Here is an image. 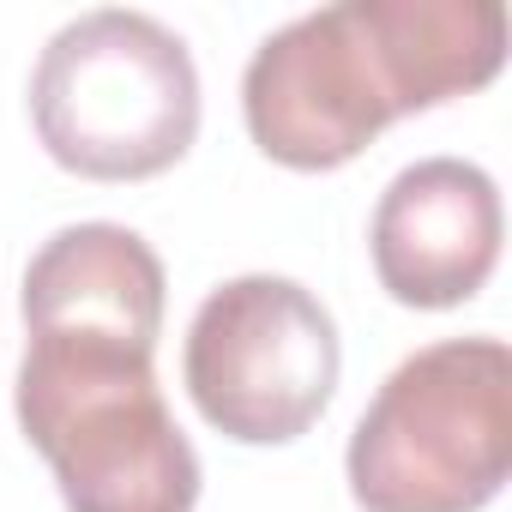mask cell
Wrapping results in <instances>:
<instances>
[{
  "label": "cell",
  "instance_id": "obj_2",
  "mask_svg": "<svg viewBox=\"0 0 512 512\" xmlns=\"http://www.w3.org/2000/svg\"><path fill=\"white\" fill-rule=\"evenodd\" d=\"M13 410L49 458L67 512H193L199 452L163 404L151 350L25 332Z\"/></svg>",
  "mask_w": 512,
  "mask_h": 512
},
{
  "label": "cell",
  "instance_id": "obj_7",
  "mask_svg": "<svg viewBox=\"0 0 512 512\" xmlns=\"http://www.w3.org/2000/svg\"><path fill=\"white\" fill-rule=\"evenodd\" d=\"M163 260L127 223H67L25 266L19 314L25 332L115 338L157 356L163 332Z\"/></svg>",
  "mask_w": 512,
  "mask_h": 512
},
{
  "label": "cell",
  "instance_id": "obj_4",
  "mask_svg": "<svg viewBox=\"0 0 512 512\" xmlns=\"http://www.w3.org/2000/svg\"><path fill=\"white\" fill-rule=\"evenodd\" d=\"M43 151L85 181H145L199 139V67L187 43L133 7L79 13L31 73Z\"/></svg>",
  "mask_w": 512,
  "mask_h": 512
},
{
  "label": "cell",
  "instance_id": "obj_5",
  "mask_svg": "<svg viewBox=\"0 0 512 512\" xmlns=\"http://www.w3.org/2000/svg\"><path fill=\"white\" fill-rule=\"evenodd\" d=\"M344 374L338 320L326 302L278 272H247L217 284L181 350V380L199 416L235 446L302 440Z\"/></svg>",
  "mask_w": 512,
  "mask_h": 512
},
{
  "label": "cell",
  "instance_id": "obj_6",
  "mask_svg": "<svg viewBox=\"0 0 512 512\" xmlns=\"http://www.w3.org/2000/svg\"><path fill=\"white\" fill-rule=\"evenodd\" d=\"M500 187L482 163L422 157L398 169L374 205L368 253L374 278L404 308H458L500 266Z\"/></svg>",
  "mask_w": 512,
  "mask_h": 512
},
{
  "label": "cell",
  "instance_id": "obj_3",
  "mask_svg": "<svg viewBox=\"0 0 512 512\" xmlns=\"http://www.w3.org/2000/svg\"><path fill=\"white\" fill-rule=\"evenodd\" d=\"M344 470L362 512H482L512 476V350L440 338L404 356L362 410Z\"/></svg>",
  "mask_w": 512,
  "mask_h": 512
},
{
  "label": "cell",
  "instance_id": "obj_1",
  "mask_svg": "<svg viewBox=\"0 0 512 512\" xmlns=\"http://www.w3.org/2000/svg\"><path fill=\"white\" fill-rule=\"evenodd\" d=\"M500 61V0H338L253 49L241 115L272 163L344 169L398 115L482 91Z\"/></svg>",
  "mask_w": 512,
  "mask_h": 512
}]
</instances>
